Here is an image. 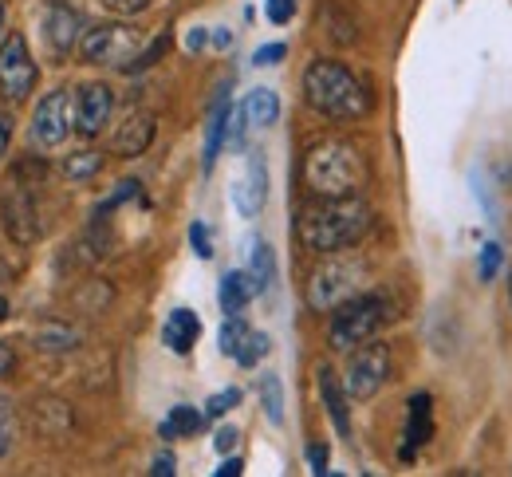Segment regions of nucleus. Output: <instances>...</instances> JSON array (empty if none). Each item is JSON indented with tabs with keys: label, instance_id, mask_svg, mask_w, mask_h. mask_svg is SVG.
Wrapping results in <instances>:
<instances>
[{
	"label": "nucleus",
	"instance_id": "obj_29",
	"mask_svg": "<svg viewBox=\"0 0 512 477\" xmlns=\"http://www.w3.org/2000/svg\"><path fill=\"white\" fill-rule=\"evenodd\" d=\"M264 355H268V336H264V332H249L245 343H241V351H237L233 359H237L241 367H256Z\"/></svg>",
	"mask_w": 512,
	"mask_h": 477
},
{
	"label": "nucleus",
	"instance_id": "obj_20",
	"mask_svg": "<svg viewBox=\"0 0 512 477\" xmlns=\"http://www.w3.org/2000/svg\"><path fill=\"white\" fill-rule=\"evenodd\" d=\"M323 32H327L335 44H355V40H359V20H355L339 0H331V4L323 8Z\"/></svg>",
	"mask_w": 512,
	"mask_h": 477
},
{
	"label": "nucleus",
	"instance_id": "obj_15",
	"mask_svg": "<svg viewBox=\"0 0 512 477\" xmlns=\"http://www.w3.org/2000/svg\"><path fill=\"white\" fill-rule=\"evenodd\" d=\"M316 383H320V399L327 414H331V422H335V430L343 434V438H351V407H347V391H343V379L323 363L320 371H316Z\"/></svg>",
	"mask_w": 512,
	"mask_h": 477
},
{
	"label": "nucleus",
	"instance_id": "obj_4",
	"mask_svg": "<svg viewBox=\"0 0 512 477\" xmlns=\"http://www.w3.org/2000/svg\"><path fill=\"white\" fill-rule=\"evenodd\" d=\"M394 316V304L383 292H359L351 296L347 304H339L331 312V324H327V343L331 351H355L359 343L375 340L383 332V324H390Z\"/></svg>",
	"mask_w": 512,
	"mask_h": 477
},
{
	"label": "nucleus",
	"instance_id": "obj_40",
	"mask_svg": "<svg viewBox=\"0 0 512 477\" xmlns=\"http://www.w3.org/2000/svg\"><path fill=\"white\" fill-rule=\"evenodd\" d=\"M16 371V351L8 343H0V379H8Z\"/></svg>",
	"mask_w": 512,
	"mask_h": 477
},
{
	"label": "nucleus",
	"instance_id": "obj_48",
	"mask_svg": "<svg viewBox=\"0 0 512 477\" xmlns=\"http://www.w3.org/2000/svg\"><path fill=\"white\" fill-rule=\"evenodd\" d=\"M509 304H512V276H509Z\"/></svg>",
	"mask_w": 512,
	"mask_h": 477
},
{
	"label": "nucleus",
	"instance_id": "obj_8",
	"mask_svg": "<svg viewBox=\"0 0 512 477\" xmlns=\"http://www.w3.org/2000/svg\"><path fill=\"white\" fill-rule=\"evenodd\" d=\"M386 379H390V347L375 340L359 343V347L351 351V359H347V371H343V391H347V399H355V403L375 399L386 387Z\"/></svg>",
	"mask_w": 512,
	"mask_h": 477
},
{
	"label": "nucleus",
	"instance_id": "obj_24",
	"mask_svg": "<svg viewBox=\"0 0 512 477\" xmlns=\"http://www.w3.org/2000/svg\"><path fill=\"white\" fill-rule=\"evenodd\" d=\"M249 276H253L256 292H268V288H272V280H276V257H272V249H268L264 241H256V245H253Z\"/></svg>",
	"mask_w": 512,
	"mask_h": 477
},
{
	"label": "nucleus",
	"instance_id": "obj_47",
	"mask_svg": "<svg viewBox=\"0 0 512 477\" xmlns=\"http://www.w3.org/2000/svg\"><path fill=\"white\" fill-rule=\"evenodd\" d=\"M0 32H4V4H0Z\"/></svg>",
	"mask_w": 512,
	"mask_h": 477
},
{
	"label": "nucleus",
	"instance_id": "obj_27",
	"mask_svg": "<svg viewBox=\"0 0 512 477\" xmlns=\"http://www.w3.org/2000/svg\"><path fill=\"white\" fill-rule=\"evenodd\" d=\"M166 52H170V32L154 36V40H150V44H146V48H142V52H138L134 60H130V68H127V71H146V68H154V64H158V60H162Z\"/></svg>",
	"mask_w": 512,
	"mask_h": 477
},
{
	"label": "nucleus",
	"instance_id": "obj_21",
	"mask_svg": "<svg viewBox=\"0 0 512 477\" xmlns=\"http://www.w3.org/2000/svg\"><path fill=\"white\" fill-rule=\"evenodd\" d=\"M245 119H249V127H272L276 123V115H280V99H276V91H268V87H256L253 95L245 99Z\"/></svg>",
	"mask_w": 512,
	"mask_h": 477
},
{
	"label": "nucleus",
	"instance_id": "obj_9",
	"mask_svg": "<svg viewBox=\"0 0 512 477\" xmlns=\"http://www.w3.org/2000/svg\"><path fill=\"white\" fill-rule=\"evenodd\" d=\"M36 79H40V68L28 52V40L20 32L4 36L0 40V95L8 103H24L36 91Z\"/></svg>",
	"mask_w": 512,
	"mask_h": 477
},
{
	"label": "nucleus",
	"instance_id": "obj_37",
	"mask_svg": "<svg viewBox=\"0 0 512 477\" xmlns=\"http://www.w3.org/2000/svg\"><path fill=\"white\" fill-rule=\"evenodd\" d=\"M237 438H241V434H237L233 426H221V430L213 434V446H217L221 454H233V446H237Z\"/></svg>",
	"mask_w": 512,
	"mask_h": 477
},
{
	"label": "nucleus",
	"instance_id": "obj_5",
	"mask_svg": "<svg viewBox=\"0 0 512 477\" xmlns=\"http://www.w3.org/2000/svg\"><path fill=\"white\" fill-rule=\"evenodd\" d=\"M367 261L347 257V253H327V261L312 269L308 276V308L312 312H335L339 304H347L351 296L363 292L367 284Z\"/></svg>",
	"mask_w": 512,
	"mask_h": 477
},
{
	"label": "nucleus",
	"instance_id": "obj_14",
	"mask_svg": "<svg viewBox=\"0 0 512 477\" xmlns=\"http://www.w3.org/2000/svg\"><path fill=\"white\" fill-rule=\"evenodd\" d=\"M430 438H434V399L426 391H418L410 399V410H406V446H402V458L410 462Z\"/></svg>",
	"mask_w": 512,
	"mask_h": 477
},
{
	"label": "nucleus",
	"instance_id": "obj_22",
	"mask_svg": "<svg viewBox=\"0 0 512 477\" xmlns=\"http://www.w3.org/2000/svg\"><path fill=\"white\" fill-rule=\"evenodd\" d=\"M201 426H205V414L197 407H186V403H182V407H174L166 414V422H162L158 434H162V438H190Z\"/></svg>",
	"mask_w": 512,
	"mask_h": 477
},
{
	"label": "nucleus",
	"instance_id": "obj_7",
	"mask_svg": "<svg viewBox=\"0 0 512 477\" xmlns=\"http://www.w3.org/2000/svg\"><path fill=\"white\" fill-rule=\"evenodd\" d=\"M36 182H24V178H12L4 182V198H0V217H4V233L16 241V245H32L40 241L44 233V221H40V205H36Z\"/></svg>",
	"mask_w": 512,
	"mask_h": 477
},
{
	"label": "nucleus",
	"instance_id": "obj_1",
	"mask_svg": "<svg viewBox=\"0 0 512 477\" xmlns=\"http://www.w3.org/2000/svg\"><path fill=\"white\" fill-rule=\"evenodd\" d=\"M300 178H304L308 198L327 202V198H359L371 170H367L359 142L343 135H323L304 150Z\"/></svg>",
	"mask_w": 512,
	"mask_h": 477
},
{
	"label": "nucleus",
	"instance_id": "obj_38",
	"mask_svg": "<svg viewBox=\"0 0 512 477\" xmlns=\"http://www.w3.org/2000/svg\"><path fill=\"white\" fill-rule=\"evenodd\" d=\"M308 462H312V474H327V446L323 442L308 446Z\"/></svg>",
	"mask_w": 512,
	"mask_h": 477
},
{
	"label": "nucleus",
	"instance_id": "obj_13",
	"mask_svg": "<svg viewBox=\"0 0 512 477\" xmlns=\"http://www.w3.org/2000/svg\"><path fill=\"white\" fill-rule=\"evenodd\" d=\"M154 131H158L154 115L134 111V115H127V119L119 123V131H115V138H111V150H115L119 158H138V154H146V150H150Z\"/></svg>",
	"mask_w": 512,
	"mask_h": 477
},
{
	"label": "nucleus",
	"instance_id": "obj_25",
	"mask_svg": "<svg viewBox=\"0 0 512 477\" xmlns=\"http://www.w3.org/2000/svg\"><path fill=\"white\" fill-rule=\"evenodd\" d=\"M36 347L40 351H71V347H79V332L67 324H44L36 332Z\"/></svg>",
	"mask_w": 512,
	"mask_h": 477
},
{
	"label": "nucleus",
	"instance_id": "obj_31",
	"mask_svg": "<svg viewBox=\"0 0 512 477\" xmlns=\"http://www.w3.org/2000/svg\"><path fill=\"white\" fill-rule=\"evenodd\" d=\"M501 265H505V249H501L497 241H489V245L481 249V280H497Z\"/></svg>",
	"mask_w": 512,
	"mask_h": 477
},
{
	"label": "nucleus",
	"instance_id": "obj_12",
	"mask_svg": "<svg viewBox=\"0 0 512 477\" xmlns=\"http://www.w3.org/2000/svg\"><path fill=\"white\" fill-rule=\"evenodd\" d=\"M40 24H44V44H48V52H52L56 60L71 56L75 44L83 40V16H79V8H71L67 0H48Z\"/></svg>",
	"mask_w": 512,
	"mask_h": 477
},
{
	"label": "nucleus",
	"instance_id": "obj_46",
	"mask_svg": "<svg viewBox=\"0 0 512 477\" xmlns=\"http://www.w3.org/2000/svg\"><path fill=\"white\" fill-rule=\"evenodd\" d=\"M12 273V269H8V265H4V261H0V280H4V276Z\"/></svg>",
	"mask_w": 512,
	"mask_h": 477
},
{
	"label": "nucleus",
	"instance_id": "obj_30",
	"mask_svg": "<svg viewBox=\"0 0 512 477\" xmlns=\"http://www.w3.org/2000/svg\"><path fill=\"white\" fill-rule=\"evenodd\" d=\"M241 403V391L237 387H225V391H217V395H209V403H205V414L209 418H221V414H229V410Z\"/></svg>",
	"mask_w": 512,
	"mask_h": 477
},
{
	"label": "nucleus",
	"instance_id": "obj_36",
	"mask_svg": "<svg viewBox=\"0 0 512 477\" xmlns=\"http://www.w3.org/2000/svg\"><path fill=\"white\" fill-rule=\"evenodd\" d=\"M134 194H138V182H123V186H119V190H115V194H111L107 202L99 205V217H107L111 209H119V205L127 202V198H134Z\"/></svg>",
	"mask_w": 512,
	"mask_h": 477
},
{
	"label": "nucleus",
	"instance_id": "obj_34",
	"mask_svg": "<svg viewBox=\"0 0 512 477\" xmlns=\"http://www.w3.org/2000/svg\"><path fill=\"white\" fill-rule=\"evenodd\" d=\"M264 12H268L272 24H288V20L296 16V0H268Z\"/></svg>",
	"mask_w": 512,
	"mask_h": 477
},
{
	"label": "nucleus",
	"instance_id": "obj_3",
	"mask_svg": "<svg viewBox=\"0 0 512 477\" xmlns=\"http://www.w3.org/2000/svg\"><path fill=\"white\" fill-rule=\"evenodd\" d=\"M304 103L331 123H355L371 111V91L343 60L323 56L304 71Z\"/></svg>",
	"mask_w": 512,
	"mask_h": 477
},
{
	"label": "nucleus",
	"instance_id": "obj_35",
	"mask_svg": "<svg viewBox=\"0 0 512 477\" xmlns=\"http://www.w3.org/2000/svg\"><path fill=\"white\" fill-rule=\"evenodd\" d=\"M284 56H288V48H284V44H264V48H256L253 64L256 68H272V64H280Z\"/></svg>",
	"mask_w": 512,
	"mask_h": 477
},
{
	"label": "nucleus",
	"instance_id": "obj_39",
	"mask_svg": "<svg viewBox=\"0 0 512 477\" xmlns=\"http://www.w3.org/2000/svg\"><path fill=\"white\" fill-rule=\"evenodd\" d=\"M12 450V418L0 410V458Z\"/></svg>",
	"mask_w": 512,
	"mask_h": 477
},
{
	"label": "nucleus",
	"instance_id": "obj_44",
	"mask_svg": "<svg viewBox=\"0 0 512 477\" xmlns=\"http://www.w3.org/2000/svg\"><path fill=\"white\" fill-rule=\"evenodd\" d=\"M197 48H205V32H201V28L190 36V52H197Z\"/></svg>",
	"mask_w": 512,
	"mask_h": 477
},
{
	"label": "nucleus",
	"instance_id": "obj_41",
	"mask_svg": "<svg viewBox=\"0 0 512 477\" xmlns=\"http://www.w3.org/2000/svg\"><path fill=\"white\" fill-rule=\"evenodd\" d=\"M150 474H154V477H174V454H158V458H154V466H150Z\"/></svg>",
	"mask_w": 512,
	"mask_h": 477
},
{
	"label": "nucleus",
	"instance_id": "obj_18",
	"mask_svg": "<svg viewBox=\"0 0 512 477\" xmlns=\"http://www.w3.org/2000/svg\"><path fill=\"white\" fill-rule=\"evenodd\" d=\"M162 340H166V347L174 355H190L193 343L201 340V320L193 316L190 308H174L170 320H166V328H162Z\"/></svg>",
	"mask_w": 512,
	"mask_h": 477
},
{
	"label": "nucleus",
	"instance_id": "obj_45",
	"mask_svg": "<svg viewBox=\"0 0 512 477\" xmlns=\"http://www.w3.org/2000/svg\"><path fill=\"white\" fill-rule=\"evenodd\" d=\"M4 320H8V300L0 296V324H4Z\"/></svg>",
	"mask_w": 512,
	"mask_h": 477
},
{
	"label": "nucleus",
	"instance_id": "obj_28",
	"mask_svg": "<svg viewBox=\"0 0 512 477\" xmlns=\"http://www.w3.org/2000/svg\"><path fill=\"white\" fill-rule=\"evenodd\" d=\"M249 332H253V328H249L241 316H229V320H225V328H221V336H217V340H221V351H225V355H237Z\"/></svg>",
	"mask_w": 512,
	"mask_h": 477
},
{
	"label": "nucleus",
	"instance_id": "obj_17",
	"mask_svg": "<svg viewBox=\"0 0 512 477\" xmlns=\"http://www.w3.org/2000/svg\"><path fill=\"white\" fill-rule=\"evenodd\" d=\"M229 119H233V107H229V91L221 87L217 103H213V115H209V127H205V158H201V170L209 174L217 166V154H221V142L229 135Z\"/></svg>",
	"mask_w": 512,
	"mask_h": 477
},
{
	"label": "nucleus",
	"instance_id": "obj_6",
	"mask_svg": "<svg viewBox=\"0 0 512 477\" xmlns=\"http://www.w3.org/2000/svg\"><path fill=\"white\" fill-rule=\"evenodd\" d=\"M138 52H142V32L127 24H95V28H83V40H79V56L103 68L111 64L127 71Z\"/></svg>",
	"mask_w": 512,
	"mask_h": 477
},
{
	"label": "nucleus",
	"instance_id": "obj_11",
	"mask_svg": "<svg viewBox=\"0 0 512 477\" xmlns=\"http://www.w3.org/2000/svg\"><path fill=\"white\" fill-rule=\"evenodd\" d=\"M71 131V95L67 87H56L52 95L40 99L36 115H32V146L40 150H56Z\"/></svg>",
	"mask_w": 512,
	"mask_h": 477
},
{
	"label": "nucleus",
	"instance_id": "obj_16",
	"mask_svg": "<svg viewBox=\"0 0 512 477\" xmlns=\"http://www.w3.org/2000/svg\"><path fill=\"white\" fill-rule=\"evenodd\" d=\"M264 198H268V170H264L260 154H253L249 158V174L233 186V205L241 209V217H256Z\"/></svg>",
	"mask_w": 512,
	"mask_h": 477
},
{
	"label": "nucleus",
	"instance_id": "obj_26",
	"mask_svg": "<svg viewBox=\"0 0 512 477\" xmlns=\"http://www.w3.org/2000/svg\"><path fill=\"white\" fill-rule=\"evenodd\" d=\"M260 403H264V414H268V422H284V387H280V379L276 375H264L260 379Z\"/></svg>",
	"mask_w": 512,
	"mask_h": 477
},
{
	"label": "nucleus",
	"instance_id": "obj_23",
	"mask_svg": "<svg viewBox=\"0 0 512 477\" xmlns=\"http://www.w3.org/2000/svg\"><path fill=\"white\" fill-rule=\"evenodd\" d=\"M99 170H103V154L99 150H75V154H67L64 166H60V174H64L67 182H87Z\"/></svg>",
	"mask_w": 512,
	"mask_h": 477
},
{
	"label": "nucleus",
	"instance_id": "obj_19",
	"mask_svg": "<svg viewBox=\"0 0 512 477\" xmlns=\"http://www.w3.org/2000/svg\"><path fill=\"white\" fill-rule=\"evenodd\" d=\"M256 296L253 288V276L241 273V269H233V273L221 276V288H217V300H221V312L225 316H241L245 312V304Z\"/></svg>",
	"mask_w": 512,
	"mask_h": 477
},
{
	"label": "nucleus",
	"instance_id": "obj_2",
	"mask_svg": "<svg viewBox=\"0 0 512 477\" xmlns=\"http://www.w3.org/2000/svg\"><path fill=\"white\" fill-rule=\"evenodd\" d=\"M375 225V209L363 198H312V205L300 209L296 217V237L304 249L312 253H343L351 245H359Z\"/></svg>",
	"mask_w": 512,
	"mask_h": 477
},
{
	"label": "nucleus",
	"instance_id": "obj_42",
	"mask_svg": "<svg viewBox=\"0 0 512 477\" xmlns=\"http://www.w3.org/2000/svg\"><path fill=\"white\" fill-rule=\"evenodd\" d=\"M8 142H12V119L0 111V158H4V150H8Z\"/></svg>",
	"mask_w": 512,
	"mask_h": 477
},
{
	"label": "nucleus",
	"instance_id": "obj_43",
	"mask_svg": "<svg viewBox=\"0 0 512 477\" xmlns=\"http://www.w3.org/2000/svg\"><path fill=\"white\" fill-rule=\"evenodd\" d=\"M241 470H245V462H241V458H225V462H221V470H217V477H237Z\"/></svg>",
	"mask_w": 512,
	"mask_h": 477
},
{
	"label": "nucleus",
	"instance_id": "obj_10",
	"mask_svg": "<svg viewBox=\"0 0 512 477\" xmlns=\"http://www.w3.org/2000/svg\"><path fill=\"white\" fill-rule=\"evenodd\" d=\"M111 111H115V91L107 83H83L71 103V131L83 138H99L111 123Z\"/></svg>",
	"mask_w": 512,
	"mask_h": 477
},
{
	"label": "nucleus",
	"instance_id": "obj_33",
	"mask_svg": "<svg viewBox=\"0 0 512 477\" xmlns=\"http://www.w3.org/2000/svg\"><path fill=\"white\" fill-rule=\"evenodd\" d=\"M107 12H115V16H138V12H146L154 0H99Z\"/></svg>",
	"mask_w": 512,
	"mask_h": 477
},
{
	"label": "nucleus",
	"instance_id": "obj_32",
	"mask_svg": "<svg viewBox=\"0 0 512 477\" xmlns=\"http://www.w3.org/2000/svg\"><path fill=\"white\" fill-rule=\"evenodd\" d=\"M190 245L201 261H209V257H213V241H209V225H205V221H193L190 225Z\"/></svg>",
	"mask_w": 512,
	"mask_h": 477
}]
</instances>
